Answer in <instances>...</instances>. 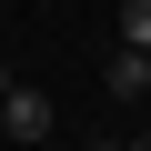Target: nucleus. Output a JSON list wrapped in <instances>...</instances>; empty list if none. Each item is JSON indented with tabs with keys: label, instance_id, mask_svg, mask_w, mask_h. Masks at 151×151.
<instances>
[{
	"label": "nucleus",
	"instance_id": "obj_1",
	"mask_svg": "<svg viewBox=\"0 0 151 151\" xmlns=\"http://www.w3.org/2000/svg\"><path fill=\"white\" fill-rule=\"evenodd\" d=\"M0 141H50V91L40 81H10L0 91Z\"/></svg>",
	"mask_w": 151,
	"mask_h": 151
},
{
	"label": "nucleus",
	"instance_id": "obj_2",
	"mask_svg": "<svg viewBox=\"0 0 151 151\" xmlns=\"http://www.w3.org/2000/svg\"><path fill=\"white\" fill-rule=\"evenodd\" d=\"M101 81H111V101H141V91H151V60H141V50H111Z\"/></svg>",
	"mask_w": 151,
	"mask_h": 151
},
{
	"label": "nucleus",
	"instance_id": "obj_3",
	"mask_svg": "<svg viewBox=\"0 0 151 151\" xmlns=\"http://www.w3.org/2000/svg\"><path fill=\"white\" fill-rule=\"evenodd\" d=\"M111 50H151V0H121V40Z\"/></svg>",
	"mask_w": 151,
	"mask_h": 151
},
{
	"label": "nucleus",
	"instance_id": "obj_4",
	"mask_svg": "<svg viewBox=\"0 0 151 151\" xmlns=\"http://www.w3.org/2000/svg\"><path fill=\"white\" fill-rule=\"evenodd\" d=\"M121 151H151V131H131V141H121Z\"/></svg>",
	"mask_w": 151,
	"mask_h": 151
},
{
	"label": "nucleus",
	"instance_id": "obj_5",
	"mask_svg": "<svg viewBox=\"0 0 151 151\" xmlns=\"http://www.w3.org/2000/svg\"><path fill=\"white\" fill-rule=\"evenodd\" d=\"M0 91H10V81H0Z\"/></svg>",
	"mask_w": 151,
	"mask_h": 151
}]
</instances>
